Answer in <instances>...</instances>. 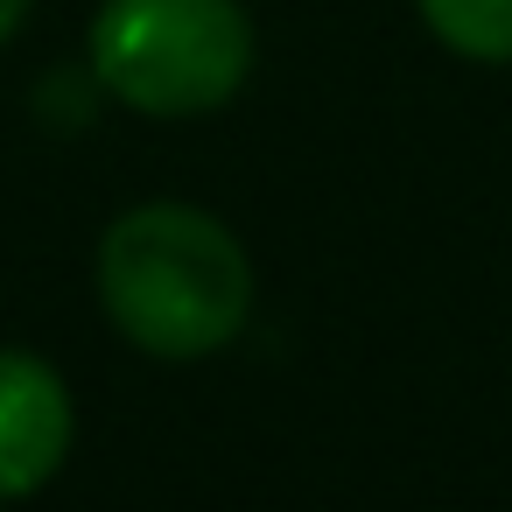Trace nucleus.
I'll list each match as a JSON object with an SVG mask.
<instances>
[{
  "label": "nucleus",
  "mask_w": 512,
  "mask_h": 512,
  "mask_svg": "<svg viewBox=\"0 0 512 512\" xmlns=\"http://www.w3.org/2000/svg\"><path fill=\"white\" fill-rule=\"evenodd\" d=\"M29 8H36V0H0V43H15V36H22Z\"/></svg>",
  "instance_id": "nucleus-5"
},
{
  "label": "nucleus",
  "mask_w": 512,
  "mask_h": 512,
  "mask_svg": "<svg viewBox=\"0 0 512 512\" xmlns=\"http://www.w3.org/2000/svg\"><path fill=\"white\" fill-rule=\"evenodd\" d=\"M71 442H78V400L64 372L29 344H0V505L57 484Z\"/></svg>",
  "instance_id": "nucleus-3"
},
{
  "label": "nucleus",
  "mask_w": 512,
  "mask_h": 512,
  "mask_svg": "<svg viewBox=\"0 0 512 512\" xmlns=\"http://www.w3.org/2000/svg\"><path fill=\"white\" fill-rule=\"evenodd\" d=\"M260 36L246 0H99L85 64L141 120H204L253 78Z\"/></svg>",
  "instance_id": "nucleus-2"
},
{
  "label": "nucleus",
  "mask_w": 512,
  "mask_h": 512,
  "mask_svg": "<svg viewBox=\"0 0 512 512\" xmlns=\"http://www.w3.org/2000/svg\"><path fill=\"white\" fill-rule=\"evenodd\" d=\"M92 281L113 330L162 365L218 358L253 323V253L204 204L162 197L120 211L99 239Z\"/></svg>",
  "instance_id": "nucleus-1"
},
{
  "label": "nucleus",
  "mask_w": 512,
  "mask_h": 512,
  "mask_svg": "<svg viewBox=\"0 0 512 512\" xmlns=\"http://www.w3.org/2000/svg\"><path fill=\"white\" fill-rule=\"evenodd\" d=\"M421 29L463 64H512V0H414Z\"/></svg>",
  "instance_id": "nucleus-4"
}]
</instances>
